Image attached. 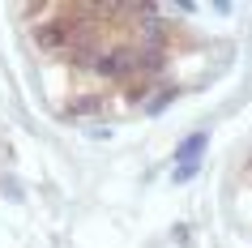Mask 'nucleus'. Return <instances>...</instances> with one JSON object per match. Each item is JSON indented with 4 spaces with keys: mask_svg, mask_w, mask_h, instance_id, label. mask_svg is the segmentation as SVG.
I'll return each mask as SVG.
<instances>
[{
    "mask_svg": "<svg viewBox=\"0 0 252 248\" xmlns=\"http://www.w3.org/2000/svg\"><path fill=\"white\" fill-rule=\"evenodd\" d=\"M201 154H205V133H192L184 145H180V158H175V180H192L201 167Z\"/></svg>",
    "mask_w": 252,
    "mask_h": 248,
    "instance_id": "nucleus-1",
    "label": "nucleus"
}]
</instances>
